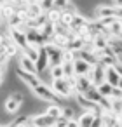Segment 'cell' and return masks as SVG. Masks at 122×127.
Returning <instances> with one entry per match:
<instances>
[{
	"instance_id": "obj_1",
	"label": "cell",
	"mask_w": 122,
	"mask_h": 127,
	"mask_svg": "<svg viewBox=\"0 0 122 127\" xmlns=\"http://www.w3.org/2000/svg\"><path fill=\"white\" fill-rule=\"evenodd\" d=\"M32 91H33V94H35L37 97H40L42 101H47V103H59V96L52 91L51 85H47V84H44V82H40L39 85H35Z\"/></svg>"
},
{
	"instance_id": "obj_2",
	"label": "cell",
	"mask_w": 122,
	"mask_h": 127,
	"mask_svg": "<svg viewBox=\"0 0 122 127\" xmlns=\"http://www.w3.org/2000/svg\"><path fill=\"white\" fill-rule=\"evenodd\" d=\"M49 85L52 87V91H54L59 97H72V96H75V91H73V87L68 84L66 77H65V78H52Z\"/></svg>"
},
{
	"instance_id": "obj_3",
	"label": "cell",
	"mask_w": 122,
	"mask_h": 127,
	"mask_svg": "<svg viewBox=\"0 0 122 127\" xmlns=\"http://www.w3.org/2000/svg\"><path fill=\"white\" fill-rule=\"evenodd\" d=\"M45 49H47V54H49V59H51V64L49 66H56V64H63V47L56 45L54 42H47L45 44Z\"/></svg>"
},
{
	"instance_id": "obj_4",
	"label": "cell",
	"mask_w": 122,
	"mask_h": 127,
	"mask_svg": "<svg viewBox=\"0 0 122 127\" xmlns=\"http://www.w3.org/2000/svg\"><path fill=\"white\" fill-rule=\"evenodd\" d=\"M56 120L54 117H51L49 113H37L32 115V125H40V127H56Z\"/></svg>"
},
{
	"instance_id": "obj_5",
	"label": "cell",
	"mask_w": 122,
	"mask_h": 127,
	"mask_svg": "<svg viewBox=\"0 0 122 127\" xmlns=\"http://www.w3.org/2000/svg\"><path fill=\"white\" fill-rule=\"evenodd\" d=\"M94 85V82L91 80L89 75H77V84H75V92H80V94H87Z\"/></svg>"
},
{
	"instance_id": "obj_6",
	"label": "cell",
	"mask_w": 122,
	"mask_h": 127,
	"mask_svg": "<svg viewBox=\"0 0 122 127\" xmlns=\"http://www.w3.org/2000/svg\"><path fill=\"white\" fill-rule=\"evenodd\" d=\"M9 33H11V37H12V40L21 47V49H25L30 42H28V37H26V30L25 28H9Z\"/></svg>"
},
{
	"instance_id": "obj_7",
	"label": "cell",
	"mask_w": 122,
	"mask_h": 127,
	"mask_svg": "<svg viewBox=\"0 0 122 127\" xmlns=\"http://www.w3.org/2000/svg\"><path fill=\"white\" fill-rule=\"evenodd\" d=\"M89 77L94 82V85L98 87L99 84H103L106 80V66H103L101 63H98L96 66H92V71L89 73Z\"/></svg>"
},
{
	"instance_id": "obj_8",
	"label": "cell",
	"mask_w": 122,
	"mask_h": 127,
	"mask_svg": "<svg viewBox=\"0 0 122 127\" xmlns=\"http://www.w3.org/2000/svg\"><path fill=\"white\" fill-rule=\"evenodd\" d=\"M18 77H19V80H21L25 85H28L30 89H33L35 85L40 84V78H39L35 73H30V71H26V70H23V68L18 70Z\"/></svg>"
},
{
	"instance_id": "obj_9",
	"label": "cell",
	"mask_w": 122,
	"mask_h": 127,
	"mask_svg": "<svg viewBox=\"0 0 122 127\" xmlns=\"http://www.w3.org/2000/svg\"><path fill=\"white\" fill-rule=\"evenodd\" d=\"M98 115H99V113H98ZM98 115H96L94 110H82V113L77 115V118H79V122H80V127H92L94 118H96Z\"/></svg>"
},
{
	"instance_id": "obj_10",
	"label": "cell",
	"mask_w": 122,
	"mask_h": 127,
	"mask_svg": "<svg viewBox=\"0 0 122 127\" xmlns=\"http://www.w3.org/2000/svg\"><path fill=\"white\" fill-rule=\"evenodd\" d=\"M73 64H75V75H89V73L92 71V64L87 63L85 59L79 58V56H77V59L73 61Z\"/></svg>"
},
{
	"instance_id": "obj_11",
	"label": "cell",
	"mask_w": 122,
	"mask_h": 127,
	"mask_svg": "<svg viewBox=\"0 0 122 127\" xmlns=\"http://www.w3.org/2000/svg\"><path fill=\"white\" fill-rule=\"evenodd\" d=\"M89 23H91V19H89L87 16H84L82 12H75L73 21H72V25H70V30H72V32H77V30H80L82 26H85V25H89Z\"/></svg>"
},
{
	"instance_id": "obj_12",
	"label": "cell",
	"mask_w": 122,
	"mask_h": 127,
	"mask_svg": "<svg viewBox=\"0 0 122 127\" xmlns=\"http://www.w3.org/2000/svg\"><path fill=\"white\" fill-rule=\"evenodd\" d=\"M49 64H51V59H49L47 49H45V45H40V52H39V59H37V68H39V73H40V71H44Z\"/></svg>"
},
{
	"instance_id": "obj_13",
	"label": "cell",
	"mask_w": 122,
	"mask_h": 127,
	"mask_svg": "<svg viewBox=\"0 0 122 127\" xmlns=\"http://www.w3.org/2000/svg\"><path fill=\"white\" fill-rule=\"evenodd\" d=\"M19 68H23V70H26V71H30V73H39V68H37V63L33 61V59H30L28 56H25V54H21V58H19Z\"/></svg>"
},
{
	"instance_id": "obj_14",
	"label": "cell",
	"mask_w": 122,
	"mask_h": 127,
	"mask_svg": "<svg viewBox=\"0 0 122 127\" xmlns=\"http://www.w3.org/2000/svg\"><path fill=\"white\" fill-rule=\"evenodd\" d=\"M4 106H5V111L12 115V113H16V111L19 110V106H21V101H19L18 97H14V96L11 94V96H9V97L5 99V103H4Z\"/></svg>"
},
{
	"instance_id": "obj_15",
	"label": "cell",
	"mask_w": 122,
	"mask_h": 127,
	"mask_svg": "<svg viewBox=\"0 0 122 127\" xmlns=\"http://www.w3.org/2000/svg\"><path fill=\"white\" fill-rule=\"evenodd\" d=\"M120 77H122V75H120V71H119L115 66H108V68H106V80H108L112 85H115V87H117V85H119Z\"/></svg>"
},
{
	"instance_id": "obj_16",
	"label": "cell",
	"mask_w": 122,
	"mask_h": 127,
	"mask_svg": "<svg viewBox=\"0 0 122 127\" xmlns=\"http://www.w3.org/2000/svg\"><path fill=\"white\" fill-rule=\"evenodd\" d=\"M103 125H119V115L115 111H101Z\"/></svg>"
},
{
	"instance_id": "obj_17",
	"label": "cell",
	"mask_w": 122,
	"mask_h": 127,
	"mask_svg": "<svg viewBox=\"0 0 122 127\" xmlns=\"http://www.w3.org/2000/svg\"><path fill=\"white\" fill-rule=\"evenodd\" d=\"M113 89H115V85H112L108 80H105L103 84L98 85V91L101 92L103 97H112V96H113Z\"/></svg>"
},
{
	"instance_id": "obj_18",
	"label": "cell",
	"mask_w": 122,
	"mask_h": 127,
	"mask_svg": "<svg viewBox=\"0 0 122 127\" xmlns=\"http://www.w3.org/2000/svg\"><path fill=\"white\" fill-rule=\"evenodd\" d=\"M47 12V18H49V21L51 23H59L61 21V14H63V9H59V7H52V9H49V11H45Z\"/></svg>"
},
{
	"instance_id": "obj_19",
	"label": "cell",
	"mask_w": 122,
	"mask_h": 127,
	"mask_svg": "<svg viewBox=\"0 0 122 127\" xmlns=\"http://www.w3.org/2000/svg\"><path fill=\"white\" fill-rule=\"evenodd\" d=\"M7 25H9V28H25V19H23L18 12H14V14L7 19Z\"/></svg>"
},
{
	"instance_id": "obj_20",
	"label": "cell",
	"mask_w": 122,
	"mask_h": 127,
	"mask_svg": "<svg viewBox=\"0 0 122 127\" xmlns=\"http://www.w3.org/2000/svg\"><path fill=\"white\" fill-rule=\"evenodd\" d=\"M84 45H85V42H84L80 37H75V38H72V40L68 42L66 49H72V51L79 52V51H82V49H84Z\"/></svg>"
},
{
	"instance_id": "obj_21",
	"label": "cell",
	"mask_w": 122,
	"mask_h": 127,
	"mask_svg": "<svg viewBox=\"0 0 122 127\" xmlns=\"http://www.w3.org/2000/svg\"><path fill=\"white\" fill-rule=\"evenodd\" d=\"M89 101H92V103H96V104H99L101 101H103V96H101V92L98 91V87H92L87 94H84Z\"/></svg>"
},
{
	"instance_id": "obj_22",
	"label": "cell",
	"mask_w": 122,
	"mask_h": 127,
	"mask_svg": "<svg viewBox=\"0 0 122 127\" xmlns=\"http://www.w3.org/2000/svg\"><path fill=\"white\" fill-rule=\"evenodd\" d=\"M45 113H49V115L54 117V118H59V117H63V106H59L58 103H54V104H51V106L45 110Z\"/></svg>"
},
{
	"instance_id": "obj_23",
	"label": "cell",
	"mask_w": 122,
	"mask_h": 127,
	"mask_svg": "<svg viewBox=\"0 0 122 127\" xmlns=\"http://www.w3.org/2000/svg\"><path fill=\"white\" fill-rule=\"evenodd\" d=\"M52 78H65V68H63V64L51 66V80Z\"/></svg>"
},
{
	"instance_id": "obj_24",
	"label": "cell",
	"mask_w": 122,
	"mask_h": 127,
	"mask_svg": "<svg viewBox=\"0 0 122 127\" xmlns=\"http://www.w3.org/2000/svg\"><path fill=\"white\" fill-rule=\"evenodd\" d=\"M108 32H110V37H119L120 33H122V19H117L110 28H108Z\"/></svg>"
},
{
	"instance_id": "obj_25",
	"label": "cell",
	"mask_w": 122,
	"mask_h": 127,
	"mask_svg": "<svg viewBox=\"0 0 122 127\" xmlns=\"http://www.w3.org/2000/svg\"><path fill=\"white\" fill-rule=\"evenodd\" d=\"M9 125H14V127H23V125H32V115H30V117H26V115H23V117H19V118H16L14 122H11Z\"/></svg>"
},
{
	"instance_id": "obj_26",
	"label": "cell",
	"mask_w": 122,
	"mask_h": 127,
	"mask_svg": "<svg viewBox=\"0 0 122 127\" xmlns=\"http://www.w3.org/2000/svg\"><path fill=\"white\" fill-rule=\"evenodd\" d=\"M63 68H65V77L75 75V64H73V61H65L63 63Z\"/></svg>"
},
{
	"instance_id": "obj_27",
	"label": "cell",
	"mask_w": 122,
	"mask_h": 127,
	"mask_svg": "<svg viewBox=\"0 0 122 127\" xmlns=\"http://www.w3.org/2000/svg\"><path fill=\"white\" fill-rule=\"evenodd\" d=\"M112 110L117 115L122 113V97H112Z\"/></svg>"
},
{
	"instance_id": "obj_28",
	"label": "cell",
	"mask_w": 122,
	"mask_h": 127,
	"mask_svg": "<svg viewBox=\"0 0 122 127\" xmlns=\"http://www.w3.org/2000/svg\"><path fill=\"white\" fill-rule=\"evenodd\" d=\"M77 59V52L72 51V49H65L63 51V63L65 61H75Z\"/></svg>"
},
{
	"instance_id": "obj_29",
	"label": "cell",
	"mask_w": 122,
	"mask_h": 127,
	"mask_svg": "<svg viewBox=\"0 0 122 127\" xmlns=\"http://www.w3.org/2000/svg\"><path fill=\"white\" fill-rule=\"evenodd\" d=\"M63 117H66L70 120V118H75L77 115H75V110L72 106H63Z\"/></svg>"
},
{
	"instance_id": "obj_30",
	"label": "cell",
	"mask_w": 122,
	"mask_h": 127,
	"mask_svg": "<svg viewBox=\"0 0 122 127\" xmlns=\"http://www.w3.org/2000/svg\"><path fill=\"white\" fill-rule=\"evenodd\" d=\"M112 4L115 7H122V0H112Z\"/></svg>"
},
{
	"instance_id": "obj_31",
	"label": "cell",
	"mask_w": 122,
	"mask_h": 127,
	"mask_svg": "<svg viewBox=\"0 0 122 127\" xmlns=\"http://www.w3.org/2000/svg\"><path fill=\"white\" fill-rule=\"evenodd\" d=\"M117 87H120V89H122V77H120V80H119V85H117Z\"/></svg>"
},
{
	"instance_id": "obj_32",
	"label": "cell",
	"mask_w": 122,
	"mask_h": 127,
	"mask_svg": "<svg viewBox=\"0 0 122 127\" xmlns=\"http://www.w3.org/2000/svg\"><path fill=\"white\" fill-rule=\"evenodd\" d=\"M117 38H119V40H122V33H120V35H119V37H117Z\"/></svg>"
}]
</instances>
